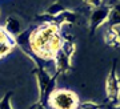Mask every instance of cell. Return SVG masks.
Here are the masks:
<instances>
[{
  "mask_svg": "<svg viewBox=\"0 0 120 109\" xmlns=\"http://www.w3.org/2000/svg\"><path fill=\"white\" fill-rule=\"evenodd\" d=\"M11 97H12V92L5 93L4 97L0 101V109H12V106H11Z\"/></svg>",
  "mask_w": 120,
  "mask_h": 109,
  "instance_id": "14",
  "label": "cell"
},
{
  "mask_svg": "<svg viewBox=\"0 0 120 109\" xmlns=\"http://www.w3.org/2000/svg\"><path fill=\"white\" fill-rule=\"evenodd\" d=\"M53 65H55V72L59 76H65L68 75L71 69H72V64H71V59L67 57L63 51L60 49L53 57Z\"/></svg>",
  "mask_w": 120,
  "mask_h": 109,
  "instance_id": "7",
  "label": "cell"
},
{
  "mask_svg": "<svg viewBox=\"0 0 120 109\" xmlns=\"http://www.w3.org/2000/svg\"><path fill=\"white\" fill-rule=\"evenodd\" d=\"M15 47H16L15 37L7 32L4 27L0 25V59H3L7 54H9Z\"/></svg>",
  "mask_w": 120,
  "mask_h": 109,
  "instance_id": "6",
  "label": "cell"
},
{
  "mask_svg": "<svg viewBox=\"0 0 120 109\" xmlns=\"http://www.w3.org/2000/svg\"><path fill=\"white\" fill-rule=\"evenodd\" d=\"M32 73L36 76V80H38L39 93H40V100H39V102L48 108V98L51 96V93L56 89V83H57L59 75L55 72L51 76V73L45 68H41V67H36L32 71Z\"/></svg>",
  "mask_w": 120,
  "mask_h": 109,
  "instance_id": "2",
  "label": "cell"
},
{
  "mask_svg": "<svg viewBox=\"0 0 120 109\" xmlns=\"http://www.w3.org/2000/svg\"><path fill=\"white\" fill-rule=\"evenodd\" d=\"M82 3L86 7H88L90 9H95L98 7H100V5H103L104 0H82Z\"/></svg>",
  "mask_w": 120,
  "mask_h": 109,
  "instance_id": "15",
  "label": "cell"
},
{
  "mask_svg": "<svg viewBox=\"0 0 120 109\" xmlns=\"http://www.w3.org/2000/svg\"><path fill=\"white\" fill-rule=\"evenodd\" d=\"M30 109H48V108H47V106H44L43 104H40V102L38 101V102H36V104H34Z\"/></svg>",
  "mask_w": 120,
  "mask_h": 109,
  "instance_id": "16",
  "label": "cell"
},
{
  "mask_svg": "<svg viewBox=\"0 0 120 109\" xmlns=\"http://www.w3.org/2000/svg\"><path fill=\"white\" fill-rule=\"evenodd\" d=\"M112 9L116 11L117 13H120V0H116L115 4H112Z\"/></svg>",
  "mask_w": 120,
  "mask_h": 109,
  "instance_id": "17",
  "label": "cell"
},
{
  "mask_svg": "<svg viewBox=\"0 0 120 109\" xmlns=\"http://www.w3.org/2000/svg\"><path fill=\"white\" fill-rule=\"evenodd\" d=\"M104 41L109 47H115V48H120V41H119V35H117V28H112L108 27L105 36H104Z\"/></svg>",
  "mask_w": 120,
  "mask_h": 109,
  "instance_id": "9",
  "label": "cell"
},
{
  "mask_svg": "<svg viewBox=\"0 0 120 109\" xmlns=\"http://www.w3.org/2000/svg\"><path fill=\"white\" fill-rule=\"evenodd\" d=\"M61 51L63 53L72 59L75 52H76V41H69V40H63V44H61Z\"/></svg>",
  "mask_w": 120,
  "mask_h": 109,
  "instance_id": "10",
  "label": "cell"
},
{
  "mask_svg": "<svg viewBox=\"0 0 120 109\" xmlns=\"http://www.w3.org/2000/svg\"><path fill=\"white\" fill-rule=\"evenodd\" d=\"M61 44L63 39L59 25L55 23H41L31 31L28 48L36 57L49 61L61 49Z\"/></svg>",
  "mask_w": 120,
  "mask_h": 109,
  "instance_id": "1",
  "label": "cell"
},
{
  "mask_svg": "<svg viewBox=\"0 0 120 109\" xmlns=\"http://www.w3.org/2000/svg\"><path fill=\"white\" fill-rule=\"evenodd\" d=\"M65 9H67V8H65L61 3H53V4H51L47 9H45V12H44V13L51 15V16H56V15L61 13L63 11H65Z\"/></svg>",
  "mask_w": 120,
  "mask_h": 109,
  "instance_id": "12",
  "label": "cell"
},
{
  "mask_svg": "<svg viewBox=\"0 0 120 109\" xmlns=\"http://www.w3.org/2000/svg\"><path fill=\"white\" fill-rule=\"evenodd\" d=\"M3 27L7 29V32H8L9 35H12L13 37L23 32L20 20H19V19H16V17H13V16H8V17H7L5 25H3Z\"/></svg>",
  "mask_w": 120,
  "mask_h": 109,
  "instance_id": "8",
  "label": "cell"
},
{
  "mask_svg": "<svg viewBox=\"0 0 120 109\" xmlns=\"http://www.w3.org/2000/svg\"><path fill=\"white\" fill-rule=\"evenodd\" d=\"M80 100L73 91L55 89L48 98V106L51 109H79Z\"/></svg>",
  "mask_w": 120,
  "mask_h": 109,
  "instance_id": "3",
  "label": "cell"
},
{
  "mask_svg": "<svg viewBox=\"0 0 120 109\" xmlns=\"http://www.w3.org/2000/svg\"><path fill=\"white\" fill-rule=\"evenodd\" d=\"M111 109H120V102L119 104H116V105H112Z\"/></svg>",
  "mask_w": 120,
  "mask_h": 109,
  "instance_id": "18",
  "label": "cell"
},
{
  "mask_svg": "<svg viewBox=\"0 0 120 109\" xmlns=\"http://www.w3.org/2000/svg\"><path fill=\"white\" fill-rule=\"evenodd\" d=\"M105 24L108 27H112V28H120V13H117L116 11L111 9Z\"/></svg>",
  "mask_w": 120,
  "mask_h": 109,
  "instance_id": "11",
  "label": "cell"
},
{
  "mask_svg": "<svg viewBox=\"0 0 120 109\" xmlns=\"http://www.w3.org/2000/svg\"><path fill=\"white\" fill-rule=\"evenodd\" d=\"M105 94L112 105L120 102V79L117 76V69H116V60L113 61L111 71L105 79Z\"/></svg>",
  "mask_w": 120,
  "mask_h": 109,
  "instance_id": "4",
  "label": "cell"
},
{
  "mask_svg": "<svg viewBox=\"0 0 120 109\" xmlns=\"http://www.w3.org/2000/svg\"><path fill=\"white\" fill-rule=\"evenodd\" d=\"M104 104H98L95 101H84V102H80L79 105V109H103Z\"/></svg>",
  "mask_w": 120,
  "mask_h": 109,
  "instance_id": "13",
  "label": "cell"
},
{
  "mask_svg": "<svg viewBox=\"0 0 120 109\" xmlns=\"http://www.w3.org/2000/svg\"><path fill=\"white\" fill-rule=\"evenodd\" d=\"M111 9H112L111 5H104V4L98 7V8H95V9H91L90 20H88L91 33L96 32L104 23H107L108 15L111 12Z\"/></svg>",
  "mask_w": 120,
  "mask_h": 109,
  "instance_id": "5",
  "label": "cell"
}]
</instances>
